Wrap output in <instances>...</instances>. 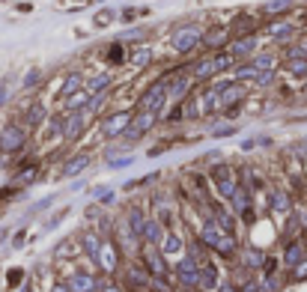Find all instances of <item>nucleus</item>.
Masks as SVG:
<instances>
[{
  "label": "nucleus",
  "mask_w": 307,
  "mask_h": 292,
  "mask_svg": "<svg viewBox=\"0 0 307 292\" xmlns=\"http://www.w3.org/2000/svg\"><path fill=\"white\" fill-rule=\"evenodd\" d=\"M197 36H200V33H197L194 27H191V30H182V33H176V36H173V45H176V51H188L191 45L197 42Z\"/></svg>",
  "instance_id": "1"
}]
</instances>
